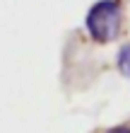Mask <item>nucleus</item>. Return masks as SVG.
<instances>
[{"label":"nucleus","instance_id":"nucleus-1","mask_svg":"<svg viewBox=\"0 0 130 133\" xmlns=\"http://www.w3.org/2000/svg\"><path fill=\"white\" fill-rule=\"evenodd\" d=\"M87 34L96 44H111L123 29V5L120 0H96L85 17Z\"/></svg>","mask_w":130,"mask_h":133},{"label":"nucleus","instance_id":"nucleus-3","mask_svg":"<svg viewBox=\"0 0 130 133\" xmlns=\"http://www.w3.org/2000/svg\"><path fill=\"white\" fill-rule=\"evenodd\" d=\"M106 133H130V126H116V128H109Z\"/></svg>","mask_w":130,"mask_h":133},{"label":"nucleus","instance_id":"nucleus-2","mask_svg":"<svg viewBox=\"0 0 130 133\" xmlns=\"http://www.w3.org/2000/svg\"><path fill=\"white\" fill-rule=\"evenodd\" d=\"M116 65H118L120 73L130 80V44L120 46V51H118V56H116Z\"/></svg>","mask_w":130,"mask_h":133}]
</instances>
